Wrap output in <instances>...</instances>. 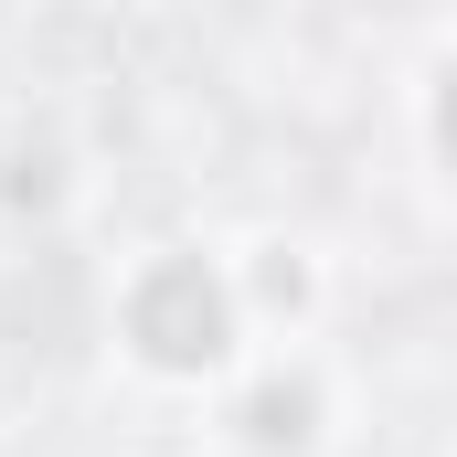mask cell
Wrapping results in <instances>:
<instances>
[{
    "label": "cell",
    "mask_w": 457,
    "mask_h": 457,
    "mask_svg": "<svg viewBox=\"0 0 457 457\" xmlns=\"http://www.w3.org/2000/svg\"><path fill=\"white\" fill-rule=\"evenodd\" d=\"M117 341L149 383H224L255 320L234 298V266L224 255H192V245H160L128 287H117Z\"/></svg>",
    "instance_id": "obj_1"
},
{
    "label": "cell",
    "mask_w": 457,
    "mask_h": 457,
    "mask_svg": "<svg viewBox=\"0 0 457 457\" xmlns=\"http://www.w3.org/2000/svg\"><path fill=\"white\" fill-rule=\"evenodd\" d=\"M330 436V383H320V361H255L245 383H234L224 404V447L234 457H320Z\"/></svg>",
    "instance_id": "obj_2"
}]
</instances>
